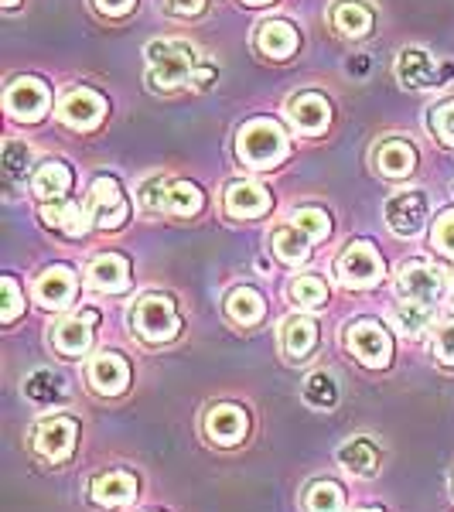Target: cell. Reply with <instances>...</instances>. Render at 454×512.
<instances>
[{
	"label": "cell",
	"mask_w": 454,
	"mask_h": 512,
	"mask_svg": "<svg viewBox=\"0 0 454 512\" xmlns=\"http://www.w3.org/2000/svg\"><path fill=\"white\" fill-rule=\"evenodd\" d=\"M236 154L243 158L250 168H274L287 158V134L280 130L277 120H250L239 127L236 137Z\"/></svg>",
	"instance_id": "1"
},
{
	"label": "cell",
	"mask_w": 454,
	"mask_h": 512,
	"mask_svg": "<svg viewBox=\"0 0 454 512\" xmlns=\"http://www.w3.org/2000/svg\"><path fill=\"white\" fill-rule=\"evenodd\" d=\"M147 62H151L147 79L154 82V89H178L192 79L198 52L188 41H151L147 45Z\"/></svg>",
	"instance_id": "2"
},
{
	"label": "cell",
	"mask_w": 454,
	"mask_h": 512,
	"mask_svg": "<svg viewBox=\"0 0 454 512\" xmlns=\"http://www.w3.org/2000/svg\"><path fill=\"white\" fill-rule=\"evenodd\" d=\"M134 325L137 332L147 338V342H168V338L178 335L181 321H178V311H175V301L164 294H151L137 304L134 311Z\"/></svg>",
	"instance_id": "3"
},
{
	"label": "cell",
	"mask_w": 454,
	"mask_h": 512,
	"mask_svg": "<svg viewBox=\"0 0 454 512\" xmlns=\"http://www.w3.org/2000/svg\"><path fill=\"white\" fill-rule=\"evenodd\" d=\"M335 274L345 287H373L383 277V260L369 243H352L349 250L338 256Z\"/></svg>",
	"instance_id": "4"
},
{
	"label": "cell",
	"mask_w": 454,
	"mask_h": 512,
	"mask_svg": "<svg viewBox=\"0 0 454 512\" xmlns=\"http://www.w3.org/2000/svg\"><path fill=\"white\" fill-rule=\"evenodd\" d=\"M89 219L96 222L99 229H120L123 219H127V202H123V192L113 178H99L93 181V192H89L86 202Z\"/></svg>",
	"instance_id": "5"
},
{
	"label": "cell",
	"mask_w": 454,
	"mask_h": 512,
	"mask_svg": "<svg viewBox=\"0 0 454 512\" xmlns=\"http://www.w3.org/2000/svg\"><path fill=\"white\" fill-rule=\"evenodd\" d=\"M396 287H400L403 297L410 301H420V304H434L441 301L444 294V280H441V270L431 267V263L417 260V263H407L396 277Z\"/></svg>",
	"instance_id": "6"
},
{
	"label": "cell",
	"mask_w": 454,
	"mask_h": 512,
	"mask_svg": "<svg viewBox=\"0 0 454 512\" xmlns=\"http://www.w3.org/2000/svg\"><path fill=\"white\" fill-rule=\"evenodd\" d=\"M4 106H7V113H11V117H18V120H28V123L41 120V117H45V110H48L45 82L14 79L11 86H7V93H4Z\"/></svg>",
	"instance_id": "7"
},
{
	"label": "cell",
	"mask_w": 454,
	"mask_h": 512,
	"mask_svg": "<svg viewBox=\"0 0 454 512\" xmlns=\"http://www.w3.org/2000/svg\"><path fill=\"white\" fill-rule=\"evenodd\" d=\"M106 113V99L93 93V89H72L59 103V120L72 130H93L99 127Z\"/></svg>",
	"instance_id": "8"
},
{
	"label": "cell",
	"mask_w": 454,
	"mask_h": 512,
	"mask_svg": "<svg viewBox=\"0 0 454 512\" xmlns=\"http://www.w3.org/2000/svg\"><path fill=\"white\" fill-rule=\"evenodd\" d=\"M349 349L356 352L366 366L383 369L386 362H390L393 342H390V335L383 332V325H376V321H356V325L349 328Z\"/></svg>",
	"instance_id": "9"
},
{
	"label": "cell",
	"mask_w": 454,
	"mask_h": 512,
	"mask_svg": "<svg viewBox=\"0 0 454 512\" xmlns=\"http://www.w3.org/2000/svg\"><path fill=\"white\" fill-rule=\"evenodd\" d=\"M396 79L407 89H431L441 86V72H437V62L424 48H403L396 55Z\"/></svg>",
	"instance_id": "10"
},
{
	"label": "cell",
	"mask_w": 454,
	"mask_h": 512,
	"mask_svg": "<svg viewBox=\"0 0 454 512\" xmlns=\"http://www.w3.org/2000/svg\"><path fill=\"white\" fill-rule=\"evenodd\" d=\"M424 219H427V205L417 192L393 195L390 202H386V226H390L396 236H417L420 229H424Z\"/></svg>",
	"instance_id": "11"
},
{
	"label": "cell",
	"mask_w": 454,
	"mask_h": 512,
	"mask_svg": "<svg viewBox=\"0 0 454 512\" xmlns=\"http://www.w3.org/2000/svg\"><path fill=\"white\" fill-rule=\"evenodd\" d=\"M89 383H93V390L103 393V396L123 393V390H127V383H130L127 359H123V355H117V352L96 355V359L89 362Z\"/></svg>",
	"instance_id": "12"
},
{
	"label": "cell",
	"mask_w": 454,
	"mask_h": 512,
	"mask_svg": "<svg viewBox=\"0 0 454 512\" xmlns=\"http://www.w3.org/2000/svg\"><path fill=\"white\" fill-rule=\"evenodd\" d=\"M76 434H79L76 420L52 417V420H45V424L38 427L35 444H38V451L45 454L48 461H65L72 454V448H76Z\"/></svg>",
	"instance_id": "13"
},
{
	"label": "cell",
	"mask_w": 454,
	"mask_h": 512,
	"mask_svg": "<svg viewBox=\"0 0 454 512\" xmlns=\"http://www.w3.org/2000/svg\"><path fill=\"white\" fill-rule=\"evenodd\" d=\"M226 212L233 219H257L270 212V192L257 181H233L226 192Z\"/></svg>",
	"instance_id": "14"
},
{
	"label": "cell",
	"mask_w": 454,
	"mask_h": 512,
	"mask_svg": "<svg viewBox=\"0 0 454 512\" xmlns=\"http://www.w3.org/2000/svg\"><path fill=\"white\" fill-rule=\"evenodd\" d=\"M287 117H291V123L301 134H321L328 127V120H332V106H328V99L321 93H301L291 99Z\"/></svg>",
	"instance_id": "15"
},
{
	"label": "cell",
	"mask_w": 454,
	"mask_h": 512,
	"mask_svg": "<svg viewBox=\"0 0 454 512\" xmlns=\"http://www.w3.org/2000/svg\"><path fill=\"white\" fill-rule=\"evenodd\" d=\"M35 297L45 308H65V304L76 297V274H72L69 267H48L45 274L38 277Z\"/></svg>",
	"instance_id": "16"
},
{
	"label": "cell",
	"mask_w": 454,
	"mask_h": 512,
	"mask_svg": "<svg viewBox=\"0 0 454 512\" xmlns=\"http://www.w3.org/2000/svg\"><path fill=\"white\" fill-rule=\"evenodd\" d=\"M89 284L99 287V291L120 294L130 287V263L117 253H103L89 263Z\"/></svg>",
	"instance_id": "17"
},
{
	"label": "cell",
	"mask_w": 454,
	"mask_h": 512,
	"mask_svg": "<svg viewBox=\"0 0 454 512\" xmlns=\"http://www.w3.org/2000/svg\"><path fill=\"white\" fill-rule=\"evenodd\" d=\"M205 431L216 444H236L243 441L246 434V414L233 403H219V407L209 410V417H205Z\"/></svg>",
	"instance_id": "18"
},
{
	"label": "cell",
	"mask_w": 454,
	"mask_h": 512,
	"mask_svg": "<svg viewBox=\"0 0 454 512\" xmlns=\"http://www.w3.org/2000/svg\"><path fill=\"white\" fill-rule=\"evenodd\" d=\"M257 48L270 59H291L297 48V31L287 21H263L257 31Z\"/></svg>",
	"instance_id": "19"
},
{
	"label": "cell",
	"mask_w": 454,
	"mask_h": 512,
	"mask_svg": "<svg viewBox=\"0 0 454 512\" xmlns=\"http://www.w3.org/2000/svg\"><path fill=\"white\" fill-rule=\"evenodd\" d=\"M376 168L383 171L386 178H407L410 171L417 168V151L407 140H386L376 151Z\"/></svg>",
	"instance_id": "20"
},
{
	"label": "cell",
	"mask_w": 454,
	"mask_h": 512,
	"mask_svg": "<svg viewBox=\"0 0 454 512\" xmlns=\"http://www.w3.org/2000/svg\"><path fill=\"white\" fill-rule=\"evenodd\" d=\"M137 495V478L127 472H106L93 482V499L99 506H127Z\"/></svg>",
	"instance_id": "21"
},
{
	"label": "cell",
	"mask_w": 454,
	"mask_h": 512,
	"mask_svg": "<svg viewBox=\"0 0 454 512\" xmlns=\"http://www.w3.org/2000/svg\"><path fill=\"white\" fill-rule=\"evenodd\" d=\"M41 219L69 236H82L89 229V222H86L89 212H82V205L65 202V198H55V205H45V209H41Z\"/></svg>",
	"instance_id": "22"
},
{
	"label": "cell",
	"mask_w": 454,
	"mask_h": 512,
	"mask_svg": "<svg viewBox=\"0 0 454 512\" xmlns=\"http://www.w3.org/2000/svg\"><path fill=\"white\" fill-rule=\"evenodd\" d=\"M315 345H318V325H315V321L304 318V315L284 321V349H287V355L304 359V355L315 349Z\"/></svg>",
	"instance_id": "23"
},
{
	"label": "cell",
	"mask_w": 454,
	"mask_h": 512,
	"mask_svg": "<svg viewBox=\"0 0 454 512\" xmlns=\"http://www.w3.org/2000/svg\"><path fill=\"white\" fill-rule=\"evenodd\" d=\"M332 21L342 35L362 38V35H369V28H373V11H369L366 4H359V0H342V4L335 7Z\"/></svg>",
	"instance_id": "24"
},
{
	"label": "cell",
	"mask_w": 454,
	"mask_h": 512,
	"mask_svg": "<svg viewBox=\"0 0 454 512\" xmlns=\"http://www.w3.org/2000/svg\"><path fill=\"white\" fill-rule=\"evenodd\" d=\"M52 342L55 349L65 352V355H82L89 349V342H93V328H89L86 318H72V321H62V325H55L52 332Z\"/></svg>",
	"instance_id": "25"
},
{
	"label": "cell",
	"mask_w": 454,
	"mask_h": 512,
	"mask_svg": "<svg viewBox=\"0 0 454 512\" xmlns=\"http://www.w3.org/2000/svg\"><path fill=\"white\" fill-rule=\"evenodd\" d=\"M69 185H72V175L62 161L41 164V168L35 171V178H31V188H35L38 198H65Z\"/></svg>",
	"instance_id": "26"
},
{
	"label": "cell",
	"mask_w": 454,
	"mask_h": 512,
	"mask_svg": "<svg viewBox=\"0 0 454 512\" xmlns=\"http://www.w3.org/2000/svg\"><path fill=\"white\" fill-rule=\"evenodd\" d=\"M338 461H342L345 468H349L352 475H373L376 465H379V451L373 441H366V437H356V441L342 444V451H338Z\"/></svg>",
	"instance_id": "27"
},
{
	"label": "cell",
	"mask_w": 454,
	"mask_h": 512,
	"mask_svg": "<svg viewBox=\"0 0 454 512\" xmlns=\"http://www.w3.org/2000/svg\"><path fill=\"white\" fill-rule=\"evenodd\" d=\"M229 318L239 321V325H257L263 318V297L253 291V287H236L226 301Z\"/></svg>",
	"instance_id": "28"
},
{
	"label": "cell",
	"mask_w": 454,
	"mask_h": 512,
	"mask_svg": "<svg viewBox=\"0 0 454 512\" xmlns=\"http://www.w3.org/2000/svg\"><path fill=\"white\" fill-rule=\"evenodd\" d=\"M202 209V192L192 185V181H175L168 185V195H164V212H175V216H192V212Z\"/></svg>",
	"instance_id": "29"
},
{
	"label": "cell",
	"mask_w": 454,
	"mask_h": 512,
	"mask_svg": "<svg viewBox=\"0 0 454 512\" xmlns=\"http://www.w3.org/2000/svg\"><path fill=\"white\" fill-rule=\"evenodd\" d=\"M308 243H311V236L301 233L297 226H284V229H277V233H274V250L284 256L287 263L308 260V253H311Z\"/></svg>",
	"instance_id": "30"
},
{
	"label": "cell",
	"mask_w": 454,
	"mask_h": 512,
	"mask_svg": "<svg viewBox=\"0 0 454 512\" xmlns=\"http://www.w3.org/2000/svg\"><path fill=\"white\" fill-rule=\"evenodd\" d=\"M24 393H28L31 400H38V403H55V400H62V396H65V386H62V379L55 376V373H48V369H38L35 376H28V383H24Z\"/></svg>",
	"instance_id": "31"
},
{
	"label": "cell",
	"mask_w": 454,
	"mask_h": 512,
	"mask_svg": "<svg viewBox=\"0 0 454 512\" xmlns=\"http://www.w3.org/2000/svg\"><path fill=\"white\" fill-rule=\"evenodd\" d=\"M304 400H308L311 407H321V410L335 407V400H338L335 379L328 373H311L308 383H304Z\"/></svg>",
	"instance_id": "32"
},
{
	"label": "cell",
	"mask_w": 454,
	"mask_h": 512,
	"mask_svg": "<svg viewBox=\"0 0 454 512\" xmlns=\"http://www.w3.org/2000/svg\"><path fill=\"white\" fill-rule=\"evenodd\" d=\"M311 512H342V489L335 482H315L308 492Z\"/></svg>",
	"instance_id": "33"
},
{
	"label": "cell",
	"mask_w": 454,
	"mask_h": 512,
	"mask_svg": "<svg viewBox=\"0 0 454 512\" xmlns=\"http://www.w3.org/2000/svg\"><path fill=\"white\" fill-rule=\"evenodd\" d=\"M291 297L301 308H321V304L328 301V291L318 277H297L291 284Z\"/></svg>",
	"instance_id": "34"
},
{
	"label": "cell",
	"mask_w": 454,
	"mask_h": 512,
	"mask_svg": "<svg viewBox=\"0 0 454 512\" xmlns=\"http://www.w3.org/2000/svg\"><path fill=\"white\" fill-rule=\"evenodd\" d=\"M28 168H31V147L28 144H21V140H7L4 144V171H7V178H24L28 175Z\"/></svg>",
	"instance_id": "35"
},
{
	"label": "cell",
	"mask_w": 454,
	"mask_h": 512,
	"mask_svg": "<svg viewBox=\"0 0 454 512\" xmlns=\"http://www.w3.org/2000/svg\"><path fill=\"white\" fill-rule=\"evenodd\" d=\"M431 318V304H420V301H403L400 308L393 311V321L403 328V332H420Z\"/></svg>",
	"instance_id": "36"
},
{
	"label": "cell",
	"mask_w": 454,
	"mask_h": 512,
	"mask_svg": "<svg viewBox=\"0 0 454 512\" xmlns=\"http://www.w3.org/2000/svg\"><path fill=\"white\" fill-rule=\"evenodd\" d=\"M294 226L301 229V233H308L311 239H325L328 233H332V219H328L321 209H297Z\"/></svg>",
	"instance_id": "37"
},
{
	"label": "cell",
	"mask_w": 454,
	"mask_h": 512,
	"mask_svg": "<svg viewBox=\"0 0 454 512\" xmlns=\"http://www.w3.org/2000/svg\"><path fill=\"white\" fill-rule=\"evenodd\" d=\"M0 291H4V304H0V321H4V325H11V321L24 311V301H21V291H18V280H14V277H4V280H0Z\"/></svg>",
	"instance_id": "38"
},
{
	"label": "cell",
	"mask_w": 454,
	"mask_h": 512,
	"mask_svg": "<svg viewBox=\"0 0 454 512\" xmlns=\"http://www.w3.org/2000/svg\"><path fill=\"white\" fill-rule=\"evenodd\" d=\"M434 130H437V137H441L444 144L454 147V99H451V103H444V106H437Z\"/></svg>",
	"instance_id": "39"
},
{
	"label": "cell",
	"mask_w": 454,
	"mask_h": 512,
	"mask_svg": "<svg viewBox=\"0 0 454 512\" xmlns=\"http://www.w3.org/2000/svg\"><path fill=\"white\" fill-rule=\"evenodd\" d=\"M434 246H441L444 253L454 256V209L444 212V216L437 219V226H434Z\"/></svg>",
	"instance_id": "40"
},
{
	"label": "cell",
	"mask_w": 454,
	"mask_h": 512,
	"mask_svg": "<svg viewBox=\"0 0 454 512\" xmlns=\"http://www.w3.org/2000/svg\"><path fill=\"white\" fill-rule=\"evenodd\" d=\"M164 195H168L164 178H151L144 188H140V202H144L147 209H164Z\"/></svg>",
	"instance_id": "41"
},
{
	"label": "cell",
	"mask_w": 454,
	"mask_h": 512,
	"mask_svg": "<svg viewBox=\"0 0 454 512\" xmlns=\"http://www.w3.org/2000/svg\"><path fill=\"white\" fill-rule=\"evenodd\" d=\"M434 352H437V359H441V362H454V321L437 328Z\"/></svg>",
	"instance_id": "42"
},
{
	"label": "cell",
	"mask_w": 454,
	"mask_h": 512,
	"mask_svg": "<svg viewBox=\"0 0 454 512\" xmlns=\"http://www.w3.org/2000/svg\"><path fill=\"white\" fill-rule=\"evenodd\" d=\"M96 7L103 14H110V18H120V14H127L134 7V0H96Z\"/></svg>",
	"instance_id": "43"
},
{
	"label": "cell",
	"mask_w": 454,
	"mask_h": 512,
	"mask_svg": "<svg viewBox=\"0 0 454 512\" xmlns=\"http://www.w3.org/2000/svg\"><path fill=\"white\" fill-rule=\"evenodd\" d=\"M168 7L175 14H185V18H192V14H198L205 7V0H168Z\"/></svg>",
	"instance_id": "44"
},
{
	"label": "cell",
	"mask_w": 454,
	"mask_h": 512,
	"mask_svg": "<svg viewBox=\"0 0 454 512\" xmlns=\"http://www.w3.org/2000/svg\"><path fill=\"white\" fill-rule=\"evenodd\" d=\"M246 4H267V0H246Z\"/></svg>",
	"instance_id": "45"
},
{
	"label": "cell",
	"mask_w": 454,
	"mask_h": 512,
	"mask_svg": "<svg viewBox=\"0 0 454 512\" xmlns=\"http://www.w3.org/2000/svg\"><path fill=\"white\" fill-rule=\"evenodd\" d=\"M356 512H379V509H356Z\"/></svg>",
	"instance_id": "46"
},
{
	"label": "cell",
	"mask_w": 454,
	"mask_h": 512,
	"mask_svg": "<svg viewBox=\"0 0 454 512\" xmlns=\"http://www.w3.org/2000/svg\"><path fill=\"white\" fill-rule=\"evenodd\" d=\"M4 4H7V7H11V4H18V0H4Z\"/></svg>",
	"instance_id": "47"
}]
</instances>
